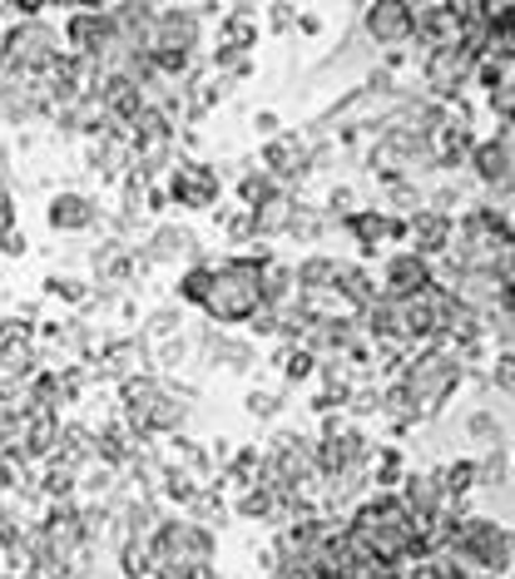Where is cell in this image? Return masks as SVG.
Listing matches in <instances>:
<instances>
[{
    "mask_svg": "<svg viewBox=\"0 0 515 579\" xmlns=\"http://www.w3.org/2000/svg\"><path fill=\"white\" fill-rule=\"evenodd\" d=\"M46 223L55 234H90L95 223H100V203L85 199V193H55L46 209Z\"/></svg>",
    "mask_w": 515,
    "mask_h": 579,
    "instance_id": "obj_7",
    "label": "cell"
},
{
    "mask_svg": "<svg viewBox=\"0 0 515 579\" xmlns=\"http://www.w3.org/2000/svg\"><path fill=\"white\" fill-rule=\"evenodd\" d=\"M174 332H184V307H159V312H149L145 337L164 342V337H174Z\"/></svg>",
    "mask_w": 515,
    "mask_h": 579,
    "instance_id": "obj_23",
    "label": "cell"
},
{
    "mask_svg": "<svg viewBox=\"0 0 515 579\" xmlns=\"http://www.w3.org/2000/svg\"><path fill=\"white\" fill-rule=\"evenodd\" d=\"M159 391H164V381H159L154 372H135V377L120 381V416L135 426L139 436H145V416H149V406H154Z\"/></svg>",
    "mask_w": 515,
    "mask_h": 579,
    "instance_id": "obj_8",
    "label": "cell"
},
{
    "mask_svg": "<svg viewBox=\"0 0 515 579\" xmlns=\"http://www.w3.org/2000/svg\"><path fill=\"white\" fill-rule=\"evenodd\" d=\"M511 545H515V534H511Z\"/></svg>",
    "mask_w": 515,
    "mask_h": 579,
    "instance_id": "obj_34",
    "label": "cell"
},
{
    "mask_svg": "<svg viewBox=\"0 0 515 579\" xmlns=\"http://www.w3.org/2000/svg\"><path fill=\"white\" fill-rule=\"evenodd\" d=\"M456 381H461V367H456V362H451V356H441V352H431V356H422V362L406 372L402 387L412 391V401H422L416 412L426 416V412H437L441 401L456 391Z\"/></svg>",
    "mask_w": 515,
    "mask_h": 579,
    "instance_id": "obj_4",
    "label": "cell"
},
{
    "mask_svg": "<svg viewBox=\"0 0 515 579\" xmlns=\"http://www.w3.org/2000/svg\"><path fill=\"white\" fill-rule=\"evenodd\" d=\"M218 193H224V184H218V168H209V164H179L174 178H168V199L193 209V213L213 209Z\"/></svg>",
    "mask_w": 515,
    "mask_h": 579,
    "instance_id": "obj_5",
    "label": "cell"
},
{
    "mask_svg": "<svg viewBox=\"0 0 515 579\" xmlns=\"http://www.w3.org/2000/svg\"><path fill=\"white\" fill-rule=\"evenodd\" d=\"M139 253L149 257V267L159 263H179V257H189V263H199V238L189 234V228H174V223H164V228H154V238H149Z\"/></svg>",
    "mask_w": 515,
    "mask_h": 579,
    "instance_id": "obj_10",
    "label": "cell"
},
{
    "mask_svg": "<svg viewBox=\"0 0 515 579\" xmlns=\"http://www.w3.org/2000/svg\"><path fill=\"white\" fill-rule=\"evenodd\" d=\"M243 412L253 416V421H273V416L282 412V397H278V391H248V397H243Z\"/></svg>",
    "mask_w": 515,
    "mask_h": 579,
    "instance_id": "obj_24",
    "label": "cell"
},
{
    "mask_svg": "<svg viewBox=\"0 0 515 579\" xmlns=\"http://www.w3.org/2000/svg\"><path fill=\"white\" fill-rule=\"evenodd\" d=\"M184 421H189V401H184L174 387H164L145 416V436H179Z\"/></svg>",
    "mask_w": 515,
    "mask_h": 579,
    "instance_id": "obj_12",
    "label": "cell"
},
{
    "mask_svg": "<svg viewBox=\"0 0 515 579\" xmlns=\"http://www.w3.org/2000/svg\"><path fill=\"white\" fill-rule=\"evenodd\" d=\"M431 282V263L422 253H402L387 263V298H412Z\"/></svg>",
    "mask_w": 515,
    "mask_h": 579,
    "instance_id": "obj_13",
    "label": "cell"
},
{
    "mask_svg": "<svg viewBox=\"0 0 515 579\" xmlns=\"http://www.w3.org/2000/svg\"><path fill=\"white\" fill-rule=\"evenodd\" d=\"M209 282H213V263L209 257H199V263H189L184 267V278H179V302H189V307H199L203 302V292H209Z\"/></svg>",
    "mask_w": 515,
    "mask_h": 579,
    "instance_id": "obj_19",
    "label": "cell"
},
{
    "mask_svg": "<svg viewBox=\"0 0 515 579\" xmlns=\"http://www.w3.org/2000/svg\"><path fill=\"white\" fill-rule=\"evenodd\" d=\"M258 288H263V302H268V307H292V302H298V267L278 263V257L268 253L258 263Z\"/></svg>",
    "mask_w": 515,
    "mask_h": 579,
    "instance_id": "obj_11",
    "label": "cell"
},
{
    "mask_svg": "<svg viewBox=\"0 0 515 579\" xmlns=\"http://www.w3.org/2000/svg\"><path fill=\"white\" fill-rule=\"evenodd\" d=\"M0 5H11V11H50V5H70V11H100V5H124V0H0Z\"/></svg>",
    "mask_w": 515,
    "mask_h": 579,
    "instance_id": "obj_21",
    "label": "cell"
},
{
    "mask_svg": "<svg viewBox=\"0 0 515 579\" xmlns=\"http://www.w3.org/2000/svg\"><path fill=\"white\" fill-rule=\"evenodd\" d=\"M55 456L75 461V466H85V461L95 456V426L65 421V426H60V441H55Z\"/></svg>",
    "mask_w": 515,
    "mask_h": 579,
    "instance_id": "obj_14",
    "label": "cell"
},
{
    "mask_svg": "<svg viewBox=\"0 0 515 579\" xmlns=\"http://www.w3.org/2000/svg\"><path fill=\"white\" fill-rule=\"evenodd\" d=\"M412 238H416V253L422 257H437L441 248H447L451 228H447V218H437V213H422V218L412 223Z\"/></svg>",
    "mask_w": 515,
    "mask_h": 579,
    "instance_id": "obj_16",
    "label": "cell"
},
{
    "mask_svg": "<svg viewBox=\"0 0 515 579\" xmlns=\"http://www.w3.org/2000/svg\"><path fill=\"white\" fill-rule=\"evenodd\" d=\"M149 362V337H120V342H104L100 347V362H95V381H124L145 372Z\"/></svg>",
    "mask_w": 515,
    "mask_h": 579,
    "instance_id": "obj_6",
    "label": "cell"
},
{
    "mask_svg": "<svg viewBox=\"0 0 515 579\" xmlns=\"http://www.w3.org/2000/svg\"><path fill=\"white\" fill-rule=\"evenodd\" d=\"M470 431H476V436H495V421H491V416H470Z\"/></svg>",
    "mask_w": 515,
    "mask_h": 579,
    "instance_id": "obj_32",
    "label": "cell"
},
{
    "mask_svg": "<svg viewBox=\"0 0 515 579\" xmlns=\"http://www.w3.org/2000/svg\"><path fill=\"white\" fill-rule=\"evenodd\" d=\"M268 253H238V257H224V263H213V282L209 292H203L199 312L203 317H213L218 327H238L248 323L258 307H263V288H258V263H263Z\"/></svg>",
    "mask_w": 515,
    "mask_h": 579,
    "instance_id": "obj_1",
    "label": "cell"
},
{
    "mask_svg": "<svg viewBox=\"0 0 515 579\" xmlns=\"http://www.w3.org/2000/svg\"><path fill=\"white\" fill-rule=\"evenodd\" d=\"M203 490V480L193 476V470H184V466H164V480H159V495H164V501H174L184 511V505L193 501V495H199Z\"/></svg>",
    "mask_w": 515,
    "mask_h": 579,
    "instance_id": "obj_15",
    "label": "cell"
},
{
    "mask_svg": "<svg viewBox=\"0 0 515 579\" xmlns=\"http://www.w3.org/2000/svg\"><path fill=\"white\" fill-rule=\"evenodd\" d=\"M451 550H461V555L476 559V565L491 569V575H505L515 559L511 534H505L495 520H481V515H466L461 525H451Z\"/></svg>",
    "mask_w": 515,
    "mask_h": 579,
    "instance_id": "obj_3",
    "label": "cell"
},
{
    "mask_svg": "<svg viewBox=\"0 0 515 579\" xmlns=\"http://www.w3.org/2000/svg\"><path fill=\"white\" fill-rule=\"evenodd\" d=\"M46 298H60V302H75V307H85V302L95 298V288L85 278H46Z\"/></svg>",
    "mask_w": 515,
    "mask_h": 579,
    "instance_id": "obj_22",
    "label": "cell"
},
{
    "mask_svg": "<svg viewBox=\"0 0 515 579\" xmlns=\"http://www.w3.org/2000/svg\"><path fill=\"white\" fill-rule=\"evenodd\" d=\"M25 248H30V243H25L21 228H11V234L0 238V253H5V257H25Z\"/></svg>",
    "mask_w": 515,
    "mask_h": 579,
    "instance_id": "obj_30",
    "label": "cell"
},
{
    "mask_svg": "<svg viewBox=\"0 0 515 579\" xmlns=\"http://www.w3.org/2000/svg\"><path fill=\"white\" fill-rule=\"evenodd\" d=\"M352 234L362 238V248H367V253H377V248L387 243V238H397V234H402V223L377 218V213H357V218H352Z\"/></svg>",
    "mask_w": 515,
    "mask_h": 579,
    "instance_id": "obj_17",
    "label": "cell"
},
{
    "mask_svg": "<svg viewBox=\"0 0 515 579\" xmlns=\"http://www.w3.org/2000/svg\"><path fill=\"white\" fill-rule=\"evenodd\" d=\"M470 486H476V461H456V466L441 470V490L447 495H466Z\"/></svg>",
    "mask_w": 515,
    "mask_h": 579,
    "instance_id": "obj_25",
    "label": "cell"
},
{
    "mask_svg": "<svg viewBox=\"0 0 515 579\" xmlns=\"http://www.w3.org/2000/svg\"><path fill=\"white\" fill-rule=\"evenodd\" d=\"M298 159H303V149L292 144V139L268 144V168H273V174H292V168H298Z\"/></svg>",
    "mask_w": 515,
    "mask_h": 579,
    "instance_id": "obj_27",
    "label": "cell"
},
{
    "mask_svg": "<svg viewBox=\"0 0 515 579\" xmlns=\"http://www.w3.org/2000/svg\"><path fill=\"white\" fill-rule=\"evenodd\" d=\"M149 545H154V575L159 579H189L199 565H213V530L203 520H193L189 511L168 515L149 530Z\"/></svg>",
    "mask_w": 515,
    "mask_h": 579,
    "instance_id": "obj_2",
    "label": "cell"
},
{
    "mask_svg": "<svg viewBox=\"0 0 515 579\" xmlns=\"http://www.w3.org/2000/svg\"><path fill=\"white\" fill-rule=\"evenodd\" d=\"M145 209H154V213L168 209V193H164V189H149V203H145Z\"/></svg>",
    "mask_w": 515,
    "mask_h": 579,
    "instance_id": "obj_33",
    "label": "cell"
},
{
    "mask_svg": "<svg viewBox=\"0 0 515 579\" xmlns=\"http://www.w3.org/2000/svg\"><path fill=\"white\" fill-rule=\"evenodd\" d=\"M149 441V436H139L135 431V426H129V421H124V416H120V421H104L100 426V431H95V456H100V461H110V466H129V461H135V451H139V445H145Z\"/></svg>",
    "mask_w": 515,
    "mask_h": 579,
    "instance_id": "obj_9",
    "label": "cell"
},
{
    "mask_svg": "<svg viewBox=\"0 0 515 579\" xmlns=\"http://www.w3.org/2000/svg\"><path fill=\"white\" fill-rule=\"evenodd\" d=\"M317 288H337L332 257H303V263H298V292H317Z\"/></svg>",
    "mask_w": 515,
    "mask_h": 579,
    "instance_id": "obj_18",
    "label": "cell"
},
{
    "mask_svg": "<svg viewBox=\"0 0 515 579\" xmlns=\"http://www.w3.org/2000/svg\"><path fill=\"white\" fill-rule=\"evenodd\" d=\"M30 476V461H21V456H0V495H11L21 480Z\"/></svg>",
    "mask_w": 515,
    "mask_h": 579,
    "instance_id": "obj_28",
    "label": "cell"
},
{
    "mask_svg": "<svg viewBox=\"0 0 515 579\" xmlns=\"http://www.w3.org/2000/svg\"><path fill=\"white\" fill-rule=\"evenodd\" d=\"M238 193H243L248 209H258V203H268L273 193H278V184H273V174H248L243 184H238Z\"/></svg>",
    "mask_w": 515,
    "mask_h": 579,
    "instance_id": "obj_26",
    "label": "cell"
},
{
    "mask_svg": "<svg viewBox=\"0 0 515 579\" xmlns=\"http://www.w3.org/2000/svg\"><path fill=\"white\" fill-rule=\"evenodd\" d=\"M25 525H30V520H25L21 511H11V505H0V550H5V545H15V540L25 534Z\"/></svg>",
    "mask_w": 515,
    "mask_h": 579,
    "instance_id": "obj_29",
    "label": "cell"
},
{
    "mask_svg": "<svg viewBox=\"0 0 515 579\" xmlns=\"http://www.w3.org/2000/svg\"><path fill=\"white\" fill-rule=\"evenodd\" d=\"M11 228H15V203L5 199V193H0V238L11 234Z\"/></svg>",
    "mask_w": 515,
    "mask_h": 579,
    "instance_id": "obj_31",
    "label": "cell"
},
{
    "mask_svg": "<svg viewBox=\"0 0 515 579\" xmlns=\"http://www.w3.org/2000/svg\"><path fill=\"white\" fill-rule=\"evenodd\" d=\"M273 362L282 367V377H288V381H307L317 372V352H313V347H282Z\"/></svg>",
    "mask_w": 515,
    "mask_h": 579,
    "instance_id": "obj_20",
    "label": "cell"
}]
</instances>
